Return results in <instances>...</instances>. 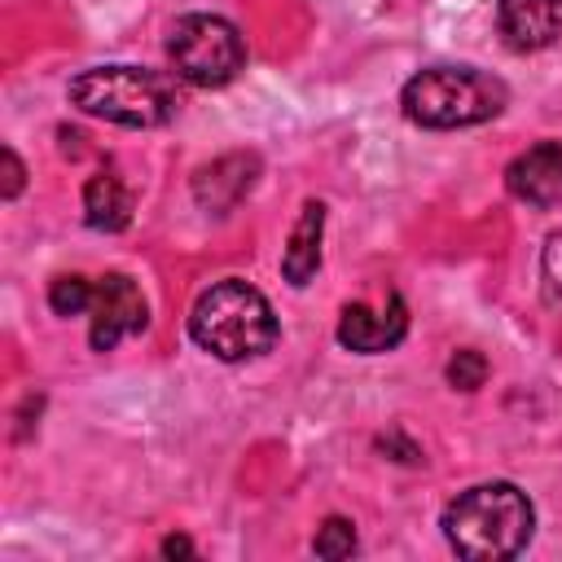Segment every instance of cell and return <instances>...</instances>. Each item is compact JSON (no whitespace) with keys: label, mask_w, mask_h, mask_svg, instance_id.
Returning a JSON list of instances; mask_svg holds the SVG:
<instances>
[{"label":"cell","mask_w":562,"mask_h":562,"mask_svg":"<svg viewBox=\"0 0 562 562\" xmlns=\"http://www.w3.org/2000/svg\"><path fill=\"white\" fill-rule=\"evenodd\" d=\"M92 294H97V285L83 281V277H75V272L48 281V307H53L57 316H79V312H88V307H92Z\"/></svg>","instance_id":"obj_13"},{"label":"cell","mask_w":562,"mask_h":562,"mask_svg":"<svg viewBox=\"0 0 562 562\" xmlns=\"http://www.w3.org/2000/svg\"><path fill=\"white\" fill-rule=\"evenodd\" d=\"M162 553H167V558H189L193 544H189L184 536H167V540H162Z\"/></svg>","instance_id":"obj_18"},{"label":"cell","mask_w":562,"mask_h":562,"mask_svg":"<svg viewBox=\"0 0 562 562\" xmlns=\"http://www.w3.org/2000/svg\"><path fill=\"white\" fill-rule=\"evenodd\" d=\"M540 272H544L549 299H558V294H562V228H558V233H549L544 255H540Z\"/></svg>","instance_id":"obj_16"},{"label":"cell","mask_w":562,"mask_h":562,"mask_svg":"<svg viewBox=\"0 0 562 562\" xmlns=\"http://www.w3.org/2000/svg\"><path fill=\"white\" fill-rule=\"evenodd\" d=\"M83 220L97 233H119L132 220V189L114 167H101L83 184Z\"/></svg>","instance_id":"obj_11"},{"label":"cell","mask_w":562,"mask_h":562,"mask_svg":"<svg viewBox=\"0 0 562 562\" xmlns=\"http://www.w3.org/2000/svg\"><path fill=\"white\" fill-rule=\"evenodd\" d=\"M505 189L527 206L562 202V140H536L505 167Z\"/></svg>","instance_id":"obj_8"},{"label":"cell","mask_w":562,"mask_h":562,"mask_svg":"<svg viewBox=\"0 0 562 562\" xmlns=\"http://www.w3.org/2000/svg\"><path fill=\"white\" fill-rule=\"evenodd\" d=\"M404 334H408V307H404L400 294H391L386 307L347 303L342 316H338V342H342L347 351H360V356L391 351Z\"/></svg>","instance_id":"obj_7"},{"label":"cell","mask_w":562,"mask_h":562,"mask_svg":"<svg viewBox=\"0 0 562 562\" xmlns=\"http://www.w3.org/2000/svg\"><path fill=\"white\" fill-rule=\"evenodd\" d=\"M0 158H4V198L13 202V198L22 193V158H18L13 149H4Z\"/></svg>","instance_id":"obj_17"},{"label":"cell","mask_w":562,"mask_h":562,"mask_svg":"<svg viewBox=\"0 0 562 562\" xmlns=\"http://www.w3.org/2000/svg\"><path fill=\"white\" fill-rule=\"evenodd\" d=\"M189 338L206 356H215L224 364L255 360V356H263L277 342V312H272V303L255 285L228 277V281L206 285L193 299V307H189Z\"/></svg>","instance_id":"obj_2"},{"label":"cell","mask_w":562,"mask_h":562,"mask_svg":"<svg viewBox=\"0 0 562 562\" xmlns=\"http://www.w3.org/2000/svg\"><path fill=\"white\" fill-rule=\"evenodd\" d=\"M312 549H316V558H329V562H338V558H351V553H356V527H351L347 518L329 514V518L316 527V540H312Z\"/></svg>","instance_id":"obj_14"},{"label":"cell","mask_w":562,"mask_h":562,"mask_svg":"<svg viewBox=\"0 0 562 562\" xmlns=\"http://www.w3.org/2000/svg\"><path fill=\"white\" fill-rule=\"evenodd\" d=\"M167 57L180 79L198 88H224L246 66V40L228 18L215 13H184L167 35Z\"/></svg>","instance_id":"obj_5"},{"label":"cell","mask_w":562,"mask_h":562,"mask_svg":"<svg viewBox=\"0 0 562 562\" xmlns=\"http://www.w3.org/2000/svg\"><path fill=\"white\" fill-rule=\"evenodd\" d=\"M321 233H325V202H303V215L281 250V272L290 285H307L321 268Z\"/></svg>","instance_id":"obj_12"},{"label":"cell","mask_w":562,"mask_h":562,"mask_svg":"<svg viewBox=\"0 0 562 562\" xmlns=\"http://www.w3.org/2000/svg\"><path fill=\"white\" fill-rule=\"evenodd\" d=\"M70 101L119 127H162L180 110V88L149 66H92L70 79Z\"/></svg>","instance_id":"obj_3"},{"label":"cell","mask_w":562,"mask_h":562,"mask_svg":"<svg viewBox=\"0 0 562 562\" xmlns=\"http://www.w3.org/2000/svg\"><path fill=\"white\" fill-rule=\"evenodd\" d=\"M443 378H448L457 391H479V386L487 382V360H483V351H470V347H461V351L448 360Z\"/></svg>","instance_id":"obj_15"},{"label":"cell","mask_w":562,"mask_h":562,"mask_svg":"<svg viewBox=\"0 0 562 562\" xmlns=\"http://www.w3.org/2000/svg\"><path fill=\"white\" fill-rule=\"evenodd\" d=\"M496 26L514 53H536L562 40V0H501Z\"/></svg>","instance_id":"obj_9"},{"label":"cell","mask_w":562,"mask_h":562,"mask_svg":"<svg viewBox=\"0 0 562 562\" xmlns=\"http://www.w3.org/2000/svg\"><path fill=\"white\" fill-rule=\"evenodd\" d=\"M505 97H509L505 83L474 66H430L404 83L400 110L417 127L448 132V127H474L496 119L505 110Z\"/></svg>","instance_id":"obj_4"},{"label":"cell","mask_w":562,"mask_h":562,"mask_svg":"<svg viewBox=\"0 0 562 562\" xmlns=\"http://www.w3.org/2000/svg\"><path fill=\"white\" fill-rule=\"evenodd\" d=\"M439 527L457 558L496 562L527 549L536 531V509L527 492L514 483H479V487H465L457 501H448Z\"/></svg>","instance_id":"obj_1"},{"label":"cell","mask_w":562,"mask_h":562,"mask_svg":"<svg viewBox=\"0 0 562 562\" xmlns=\"http://www.w3.org/2000/svg\"><path fill=\"white\" fill-rule=\"evenodd\" d=\"M88 312H92V325H88L92 351H114L127 334H140L149 325L145 294L127 272H105L97 281V294H92Z\"/></svg>","instance_id":"obj_6"},{"label":"cell","mask_w":562,"mask_h":562,"mask_svg":"<svg viewBox=\"0 0 562 562\" xmlns=\"http://www.w3.org/2000/svg\"><path fill=\"white\" fill-rule=\"evenodd\" d=\"M255 180H259V158H255V154H228V158H215L211 167L198 171L193 198H198L206 211L224 215L228 206H237V202L255 189Z\"/></svg>","instance_id":"obj_10"}]
</instances>
